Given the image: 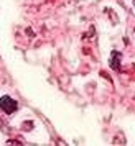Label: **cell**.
<instances>
[{"label": "cell", "mask_w": 135, "mask_h": 146, "mask_svg": "<svg viewBox=\"0 0 135 146\" xmlns=\"http://www.w3.org/2000/svg\"><path fill=\"white\" fill-rule=\"evenodd\" d=\"M0 108L7 113V115H10V113H13L18 110V104L10 95H3V97H0Z\"/></svg>", "instance_id": "obj_1"}, {"label": "cell", "mask_w": 135, "mask_h": 146, "mask_svg": "<svg viewBox=\"0 0 135 146\" xmlns=\"http://www.w3.org/2000/svg\"><path fill=\"white\" fill-rule=\"evenodd\" d=\"M109 64H110V67H112L114 71H117V69L120 67V53H119V51H112Z\"/></svg>", "instance_id": "obj_2"}]
</instances>
